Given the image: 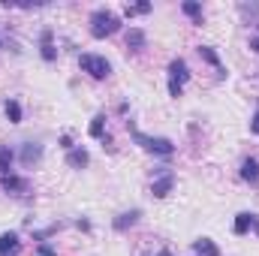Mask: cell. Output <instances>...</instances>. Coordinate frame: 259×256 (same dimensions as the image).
<instances>
[{"label":"cell","instance_id":"12","mask_svg":"<svg viewBox=\"0 0 259 256\" xmlns=\"http://www.w3.org/2000/svg\"><path fill=\"white\" fill-rule=\"evenodd\" d=\"M66 163H69L72 169H84V166L91 163V154H88L84 148H72V151H66Z\"/></svg>","mask_w":259,"mask_h":256},{"label":"cell","instance_id":"7","mask_svg":"<svg viewBox=\"0 0 259 256\" xmlns=\"http://www.w3.org/2000/svg\"><path fill=\"white\" fill-rule=\"evenodd\" d=\"M232 229H235V235H247L250 229H256V235H259V217L253 214V211H241V214L235 217Z\"/></svg>","mask_w":259,"mask_h":256},{"label":"cell","instance_id":"23","mask_svg":"<svg viewBox=\"0 0 259 256\" xmlns=\"http://www.w3.org/2000/svg\"><path fill=\"white\" fill-rule=\"evenodd\" d=\"M250 130H253V133H256V136H259V109H256V115L250 118Z\"/></svg>","mask_w":259,"mask_h":256},{"label":"cell","instance_id":"9","mask_svg":"<svg viewBox=\"0 0 259 256\" xmlns=\"http://www.w3.org/2000/svg\"><path fill=\"white\" fill-rule=\"evenodd\" d=\"M0 187L6 193H27L30 190V181L27 178H18V175H3L0 178Z\"/></svg>","mask_w":259,"mask_h":256},{"label":"cell","instance_id":"13","mask_svg":"<svg viewBox=\"0 0 259 256\" xmlns=\"http://www.w3.org/2000/svg\"><path fill=\"white\" fill-rule=\"evenodd\" d=\"M145 42H148V36H145V30H142V27H130V30H127V49L142 52V49H145Z\"/></svg>","mask_w":259,"mask_h":256},{"label":"cell","instance_id":"2","mask_svg":"<svg viewBox=\"0 0 259 256\" xmlns=\"http://www.w3.org/2000/svg\"><path fill=\"white\" fill-rule=\"evenodd\" d=\"M130 133H133V142H136L142 151L154 154V157H172V154H175V142L166 139V136H145L142 130H136V127H130Z\"/></svg>","mask_w":259,"mask_h":256},{"label":"cell","instance_id":"19","mask_svg":"<svg viewBox=\"0 0 259 256\" xmlns=\"http://www.w3.org/2000/svg\"><path fill=\"white\" fill-rule=\"evenodd\" d=\"M88 133H91L94 139H106V115H94V121H91Z\"/></svg>","mask_w":259,"mask_h":256},{"label":"cell","instance_id":"17","mask_svg":"<svg viewBox=\"0 0 259 256\" xmlns=\"http://www.w3.org/2000/svg\"><path fill=\"white\" fill-rule=\"evenodd\" d=\"M3 112H6L9 124H21V103L18 100H6L3 103Z\"/></svg>","mask_w":259,"mask_h":256},{"label":"cell","instance_id":"22","mask_svg":"<svg viewBox=\"0 0 259 256\" xmlns=\"http://www.w3.org/2000/svg\"><path fill=\"white\" fill-rule=\"evenodd\" d=\"M36 253H39V256H58L52 244H39V250H36Z\"/></svg>","mask_w":259,"mask_h":256},{"label":"cell","instance_id":"4","mask_svg":"<svg viewBox=\"0 0 259 256\" xmlns=\"http://www.w3.org/2000/svg\"><path fill=\"white\" fill-rule=\"evenodd\" d=\"M78 66H81L91 78H109V72H112V64H109L106 58H100V55H81V58H78Z\"/></svg>","mask_w":259,"mask_h":256},{"label":"cell","instance_id":"20","mask_svg":"<svg viewBox=\"0 0 259 256\" xmlns=\"http://www.w3.org/2000/svg\"><path fill=\"white\" fill-rule=\"evenodd\" d=\"M181 9H184V15H190L196 24H202V3H196V0H184L181 3Z\"/></svg>","mask_w":259,"mask_h":256},{"label":"cell","instance_id":"14","mask_svg":"<svg viewBox=\"0 0 259 256\" xmlns=\"http://www.w3.org/2000/svg\"><path fill=\"white\" fill-rule=\"evenodd\" d=\"M241 178L250 181V184H259V160L247 157V160L241 163Z\"/></svg>","mask_w":259,"mask_h":256},{"label":"cell","instance_id":"15","mask_svg":"<svg viewBox=\"0 0 259 256\" xmlns=\"http://www.w3.org/2000/svg\"><path fill=\"white\" fill-rule=\"evenodd\" d=\"M18 247H21V241H18V232H3V235H0V256L15 253Z\"/></svg>","mask_w":259,"mask_h":256},{"label":"cell","instance_id":"8","mask_svg":"<svg viewBox=\"0 0 259 256\" xmlns=\"http://www.w3.org/2000/svg\"><path fill=\"white\" fill-rule=\"evenodd\" d=\"M39 55H42V61H58V49H55V33L52 30H42V36H39Z\"/></svg>","mask_w":259,"mask_h":256},{"label":"cell","instance_id":"11","mask_svg":"<svg viewBox=\"0 0 259 256\" xmlns=\"http://www.w3.org/2000/svg\"><path fill=\"white\" fill-rule=\"evenodd\" d=\"M199 58H202L205 64L214 66V69H217V75H226V69H223V64H220V55H217L211 46H199Z\"/></svg>","mask_w":259,"mask_h":256},{"label":"cell","instance_id":"16","mask_svg":"<svg viewBox=\"0 0 259 256\" xmlns=\"http://www.w3.org/2000/svg\"><path fill=\"white\" fill-rule=\"evenodd\" d=\"M12 163H15V154L9 145H0V178L3 175H12Z\"/></svg>","mask_w":259,"mask_h":256},{"label":"cell","instance_id":"18","mask_svg":"<svg viewBox=\"0 0 259 256\" xmlns=\"http://www.w3.org/2000/svg\"><path fill=\"white\" fill-rule=\"evenodd\" d=\"M193 250L196 256H217V244L211 238H199V241H193Z\"/></svg>","mask_w":259,"mask_h":256},{"label":"cell","instance_id":"6","mask_svg":"<svg viewBox=\"0 0 259 256\" xmlns=\"http://www.w3.org/2000/svg\"><path fill=\"white\" fill-rule=\"evenodd\" d=\"M172 187H175V172H160L154 181H151V193L157 196V199H166L169 193H172Z\"/></svg>","mask_w":259,"mask_h":256},{"label":"cell","instance_id":"26","mask_svg":"<svg viewBox=\"0 0 259 256\" xmlns=\"http://www.w3.org/2000/svg\"><path fill=\"white\" fill-rule=\"evenodd\" d=\"M154 256H172V253H169V250H157Z\"/></svg>","mask_w":259,"mask_h":256},{"label":"cell","instance_id":"24","mask_svg":"<svg viewBox=\"0 0 259 256\" xmlns=\"http://www.w3.org/2000/svg\"><path fill=\"white\" fill-rule=\"evenodd\" d=\"M61 145H64L66 151H72V139H69V136H61Z\"/></svg>","mask_w":259,"mask_h":256},{"label":"cell","instance_id":"3","mask_svg":"<svg viewBox=\"0 0 259 256\" xmlns=\"http://www.w3.org/2000/svg\"><path fill=\"white\" fill-rule=\"evenodd\" d=\"M187 81H190V66H187L184 58H175V61L169 64V94H172V97H181Z\"/></svg>","mask_w":259,"mask_h":256},{"label":"cell","instance_id":"25","mask_svg":"<svg viewBox=\"0 0 259 256\" xmlns=\"http://www.w3.org/2000/svg\"><path fill=\"white\" fill-rule=\"evenodd\" d=\"M250 52H256V55H259V36H253V39H250Z\"/></svg>","mask_w":259,"mask_h":256},{"label":"cell","instance_id":"10","mask_svg":"<svg viewBox=\"0 0 259 256\" xmlns=\"http://www.w3.org/2000/svg\"><path fill=\"white\" fill-rule=\"evenodd\" d=\"M139 217H142V211H139V208H133V211H124L121 217H115V220H112V226H115L118 232H124V229H130V226H136V223H139Z\"/></svg>","mask_w":259,"mask_h":256},{"label":"cell","instance_id":"1","mask_svg":"<svg viewBox=\"0 0 259 256\" xmlns=\"http://www.w3.org/2000/svg\"><path fill=\"white\" fill-rule=\"evenodd\" d=\"M88 24H91V36L94 39H106V36H112V33L121 30V18L112 9H103V6L91 12V21Z\"/></svg>","mask_w":259,"mask_h":256},{"label":"cell","instance_id":"21","mask_svg":"<svg viewBox=\"0 0 259 256\" xmlns=\"http://www.w3.org/2000/svg\"><path fill=\"white\" fill-rule=\"evenodd\" d=\"M148 12H151V3H133V6L127 3V9H124L127 18H133V15H148Z\"/></svg>","mask_w":259,"mask_h":256},{"label":"cell","instance_id":"5","mask_svg":"<svg viewBox=\"0 0 259 256\" xmlns=\"http://www.w3.org/2000/svg\"><path fill=\"white\" fill-rule=\"evenodd\" d=\"M42 154H46V148L39 142H24L21 145V166H27V169L39 166L42 163Z\"/></svg>","mask_w":259,"mask_h":256}]
</instances>
